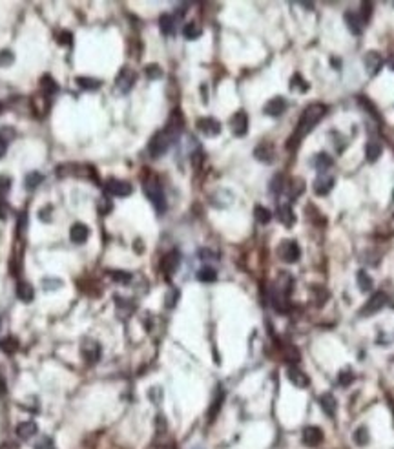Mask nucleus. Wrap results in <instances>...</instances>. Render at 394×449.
<instances>
[{
	"label": "nucleus",
	"instance_id": "obj_1",
	"mask_svg": "<svg viewBox=\"0 0 394 449\" xmlns=\"http://www.w3.org/2000/svg\"><path fill=\"white\" fill-rule=\"evenodd\" d=\"M325 113H327L325 104L314 103V104H311V106H307L303 110V113H301V119H299V123H297V128H296V131H294V135H292L290 143L297 145L307 133H311V131L314 130V126L325 117Z\"/></svg>",
	"mask_w": 394,
	"mask_h": 449
},
{
	"label": "nucleus",
	"instance_id": "obj_2",
	"mask_svg": "<svg viewBox=\"0 0 394 449\" xmlns=\"http://www.w3.org/2000/svg\"><path fill=\"white\" fill-rule=\"evenodd\" d=\"M143 190H145L146 197L152 201L153 208H155L159 214H163L166 210V197H165L163 188H161V185H159V181L155 179V177H148V179L143 183Z\"/></svg>",
	"mask_w": 394,
	"mask_h": 449
},
{
	"label": "nucleus",
	"instance_id": "obj_3",
	"mask_svg": "<svg viewBox=\"0 0 394 449\" xmlns=\"http://www.w3.org/2000/svg\"><path fill=\"white\" fill-rule=\"evenodd\" d=\"M173 139H175V137H173L172 133L166 130V128H165V130L157 131V133H155V135L150 139V143H148V152H150V155H152L153 159L161 157L163 153L168 152V148L172 146Z\"/></svg>",
	"mask_w": 394,
	"mask_h": 449
},
{
	"label": "nucleus",
	"instance_id": "obj_4",
	"mask_svg": "<svg viewBox=\"0 0 394 449\" xmlns=\"http://www.w3.org/2000/svg\"><path fill=\"white\" fill-rule=\"evenodd\" d=\"M277 256L281 257L285 263H296L297 259L301 257V249H299V245H297L296 241L287 239V241H283L281 245H279V249H277Z\"/></svg>",
	"mask_w": 394,
	"mask_h": 449
},
{
	"label": "nucleus",
	"instance_id": "obj_5",
	"mask_svg": "<svg viewBox=\"0 0 394 449\" xmlns=\"http://www.w3.org/2000/svg\"><path fill=\"white\" fill-rule=\"evenodd\" d=\"M104 188H106V192L110 193V195H113V197H128L131 193V190H133L130 183L115 179V177H110V179L106 181Z\"/></svg>",
	"mask_w": 394,
	"mask_h": 449
},
{
	"label": "nucleus",
	"instance_id": "obj_6",
	"mask_svg": "<svg viewBox=\"0 0 394 449\" xmlns=\"http://www.w3.org/2000/svg\"><path fill=\"white\" fill-rule=\"evenodd\" d=\"M81 354H83V358L86 360L88 363H95V362H99V358H101V343L91 338L83 340V343H81Z\"/></svg>",
	"mask_w": 394,
	"mask_h": 449
},
{
	"label": "nucleus",
	"instance_id": "obj_7",
	"mask_svg": "<svg viewBox=\"0 0 394 449\" xmlns=\"http://www.w3.org/2000/svg\"><path fill=\"white\" fill-rule=\"evenodd\" d=\"M195 126H197V130H199L203 135H207V137H215V135H219V133H221V123L214 117L197 119Z\"/></svg>",
	"mask_w": 394,
	"mask_h": 449
},
{
	"label": "nucleus",
	"instance_id": "obj_8",
	"mask_svg": "<svg viewBox=\"0 0 394 449\" xmlns=\"http://www.w3.org/2000/svg\"><path fill=\"white\" fill-rule=\"evenodd\" d=\"M385 303H387V296L383 294V292H374L373 296H371V299L365 303V307L360 311L361 316H371V314H376L378 311H381L383 307H385Z\"/></svg>",
	"mask_w": 394,
	"mask_h": 449
},
{
	"label": "nucleus",
	"instance_id": "obj_9",
	"mask_svg": "<svg viewBox=\"0 0 394 449\" xmlns=\"http://www.w3.org/2000/svg\"><path fill=\"white\" fill-rule=\"evenodd\" d=\"M230 126H232L234 135H237V137L247 135V131H249V115H247V111H235L232 119H230Z\"/></svg>",
	"mask_w": 394,
	"mask_h": 449
},
{
	"label": "nucleus",
	"instance_id": "obj_10",
	"mask_svg": "<svg viewBox=\"0 0 394 449\" xmlns=\"http://www.w3.org/2000/svg\"><path fill=\"white\" fill-rule=\"evenodd\" d=\"M332 187H334V175H331V173H319L318 177H316V181H314V185H312V188H314V193L316 195H327V193L331 192Z\"/></svg>",
	"mask_w": 394,
	"mask_h": 449
},
{
	"label": "nucleus",
	"instance_id": "obj_11",
	"mask_svg": "<svg viewBox=\"0 0 394 449\" xmlns=\"http://www.w3.org/2000/svg\"><path fill=\"white\" fill-rule=\"evenodd\" d=\"M254 157H256L259 163L272 165L274 159H276V150H274V145H272V143H261L259 146H256V150H254Z\"/></svg>",
	"mask_w": 394,
	"mask_h": 449
},
{
	"label": "nucleus",
	"instance_id": "obj_12",
	"mask_svg": "<svg viewBox=\"0 0 394 449\" xmlns=\"http://www.w3.org/2000/svg\"><path fill=\"white\" fill-rule=\"evenodd\" d=\"M323 442V431L316 426H309L303 429V444L309 448H318Z\"/></svg>",
	"mask_w": 394,
	"mask_h": 449
},
{
	"label": "nucleus",
	"instance_id": "obj_13",
	"mask_svg": "<svg viewBox=\"0 0 394 449\" xmlns=\"http://www.w3.org/2000/svg\"><path fill=\"white\" fill-rule=\"evenodd\" d=\"M133 83H135V73L128 68L121 69V73L117 75V81H115V84H117V90L121 91V93H128V91L131 90Z\"/></svg>",
	"mask_w": 394,
	"mask_h": 449
},
{
	"label": "nucleus",
	"instance_id": "obj_14",
	"mask_svg": "<svg viewBox=\"0 0 394 449\" xmlns=\"http://www.w3.org/2000/svg\"><path fill=\"white\" fill-rule=\"evenodd\" d=\"M285 110H287V101H285L283 97H274V99H270L269 103L265 104V108H263V111L267 113V115H270V117H279V115H283Z\"/></svg>",
	"mask_w": 394,
	"mask_h": 449
},
{
	"label": "nucleus",
	"instance_id": "obj_15",
	"mask_svg": "<svg viewBox=\"0 0 394 449\" xmlns=\"http://www.w3.org/2000/svg\"><path fill=\"white\" fill-rule=\"evenodd\" d=\"M177 267H179V252H177V250L168 252V254L161 259V269H163V272H165L166 276H172L173 272L177 270Z\"/></svg>",
	"mask_w": 394,
	"mask_h": 449
},
{
	"label": "nucleus",
	"instance_id": "obj_16",
	"mask_svg": "<svg viewBox=\"0 0 394 449\" xmlns=\"http://www.w3.org/2000/svg\"><path fill=\"white\" fill-rule=\"evenodd\" d=\"M363 63H365V68H367V71H369V75H376V73L381 69V66H383V59H381V55L378 51H369V53H365Z\"/></svg>",
	"mask_w": 394,
	"mask_h": 449
},
{
	"label": "nucleus",
	"instance_id": "obj_17",
	"mask_svg": "<svg viewBox=\"0 0 394 449\" xmlns=\"http://www.w3.org/2000/svg\"><path fill=\"white\" fill-rule=\"evenodd\" d=\"M343 19H345V24H347V28L351 29V33H354V35H361V31H363V24H365V22L361 21L360 13H354V11H347V13L343 15Z\"/></svg>",
	"mask_w": 394,
	"mask_h": 449
},
{
	"label": "nucleus",
	"instance_id": "obj_18",
	"mask_svg": "<svg viewBox=\"0 0 394 449\" xmlns=\"http://www.w3.org/2000/svg\"><path fill=\"white\" fill-rule=\"evenodd\" d=\"M287 376H289V380H290V384H294L296 387H309V384H311V380H309V376L301 371V369H297V367H289L287 369Z\"/></svg>",
	"mask_w": 394,
	"mask_h": 449
},
{
	"label": "nucleus",
	"instance_id": "obj_19",
	"mask_svg": "<svg viewBox=\"0 0 394 449\" xmlns=\"http://www.w3.org/2000/svg\"><path fill=\"white\" fill-rule=\"evenodd\" d=\"M88 235H90V228L86 227L84 223H75V225L71 227V230H69V239L75 243V245L84 243L88 239Z\"/></svg>",
	"mask_w": 394,
	"mask_h": 449
},
{
	"label": "nucleus",
	"instance_id": "obj_20",
	"mask_svg": "<svg viewBox=\"0 0 394 449\" xmlns=\"http://www.w3.org/2000/svg\"><path fill=\"white\" fill-rule=\"evenodd\" d=\"M37 433H39V428H37V424H35L33 420L21 422V424L17 426V435L21 436L22 440H29V438H33Z\"/></svg>",
	"mask_w": 394,
	"mask_h": 449
},
{
	"label": "nucleus",
	"instance_id": "obj_21",
	"mask_svg": "<svg viewBox=\"0 0 394 449\" xmlns=\"http://www.w3.org/2000/svg\"><path fill=\"white\" fill-rule=\"evenodd\" d=\"M319 406H321V411H323L327 416L336 415L338 402H336V398H334L331 393H325V394H321V396H319Z\"/></svg>",
	"mask_w": 394,
	"mask_h": 449
},
{
	"label": "nucleus",
	"instance_id": "obj_22",
	"mask_svg": "<svg viewBox=\"0 0 394 449\" xmlns=\"http://www.w3.org/2000/svg\"><path fill=\"white\" fill-rule=\"evenodd\" d=\"M277 219H279V223H283L287 228L294 227V223H296V215H294V212H292L290 205H281V207L277 208Z\"/></svg>",
	"mask_w": 394,
	"mask_h": 449
},
{
	"label": "nucleus",
	"instance_id": "obj_23",
	"mask_svg": "<svg viewBox=\"0 0 394 449\" xmlns=\"http://www.w3.org/2000/svg\"><path fill=\"white\" fill-rule=\"evenodd\" d=\"M17 296H19V299L24 301V303L33 301L35 290H33V287H31V283H28V281H19V285H17Z\"/></svg>",
	"mask_w": 394,
	"mask_h": 449
},
{
	"label": "nucleus",
	"instance_id": "obj_24",
	"mask_svg": "<svg viewBox=\"0 0 394 449\" xmlns=\"http://www.w3.org/2000/svg\"><path fill=\"white\" fill-rule=\"evenodd\" d=\"M381 152H383V148H381V145L378 143V141H369L365 146V157L369 163H376V161L380 159Z\"/></svg>",
	"mask_w": 394,
	"mask_h": 449
},
{
	"label": "nucleus",
	"instance_id": "obj_25",
	"mask_svg": "<svg viewBox=\"0 0 394 449\" xmlns=\"http://www.w3.org/2000/svg\"><path fill=\"white\" fill-rule=\"evenodd\" d=\"M312 166H314V168H316L319 173L327 172V170H329V168L332 166V157L329 155V153H325V152L318 153V155L312 159Z\"/></svg>",
	"mask_w": 394,
	"mask_h": 449
},
{
	"label": "nucleus",
	"instance_id": "obj_26",
	"mask_svg": "<svg viewBox=\"0 0 394 449\" xmlns=\"http://www.w3.org/2000/svg\"><path fill=\"white\" fill-rule=\"evenodd\" d=\"M41 91L44 95L51 97L53 93L59 91V84H57L55 79H51L49 75H42L41 77Z\"/></svg>",
	"mask_w": 394,
	"mask_h": 449
},
{
	"label": "nucleus",
	"instance_id": "obj_27",
	"mask_svg": "<svg viewBox=\"0 0 394 449\" xmlns=\"http://www.w3.org/2000/svg\"><path fill=\"white\" fill-rule=\"evenodd\" d=\"M75 83L79 84V88H83V90L95 91V90H99V88H101L103 81H99V79H93V77H77Z\"/></svg>",
	"mask_w": 394,
	"mask_h": 449
},
{
	"label": "nucleus",
	"instance_id": "obj_28",
	"mask_svg": "<svg viewBox=\"0 0 394 449\" xmlns=\"http://www.w3.org/2000/svg\"><path fill=\"white\" fill-rule=\"evenodd\" d=\"M223 400H225V391H223L221 387H219V389H217V393H215V396H214V400H212L210 411H208V418H210V422H214V418L217 416L219 409H221Z\"/></svg>",
	"mask_w": 394,
	"mask_h": 449
},
{
	"label": "nucleus",
	"instance_id": "obj_29",
	"mask_svg": "<svg viewBox=\"0 0 394 449\" xmlns=\"http://www.w3.org/2000/svg\"><path fill=\"white\" fill-rule=\"evenodd\" d=\"M159 28L163 35H172L173 29H175V21H173L172 15H161L159 19Z\"/></svg>",
	"mask_w": 394,
	"mask_h": 449
},
{
	"label": "nucleus",
	"instance_id": "obj_30",
	"mask_svg": "<svg viewBox=\"0 0 394 449\" xmlns=\"http://www.w3.org/2000/svg\"><path fill=\"white\" fill-rule=\"evenodd\" d=\"M42 181H44V175L41 172H29L24 177V187L28 188V190H35L37 187H41Z\"/></svg>",
	"mask_w": 394,
	"mask_h": 449
},
{
	"label": "nucleus",
	"instance_id": "obj_31",
	"mask_svg": "<svg viewBox=\"0 0 394 449\" xmlns=\"http://www.w3.org/2000/svg\"><path fill=\"white\" fill-rule=\"evenodd\" d=\"M309 88H311V84L305 81L303 77L299 75V73H296V75L290 79V90L292 91H299V93H305V91H309Z\"/></svg>",
	"mask_w": 394,
	"mask_h": 449
},
{
	"label": "nucleus",
	"instance_id": "obj_32",
	"mask_svg": "<svg viewBox=\"0 0 394 449\" xmlns=\"http://www.w3.org/2000/svg\"><path fill=\"white\" fill-rule=\"evenodd\" d=\"M356 281H358V287H360L361 292H367V290H371V289H373V285H374L373 278L369 276L365 270H360V272H358V276H356Z\"/></svg>",
	"mask_w": 394,
	"mask_h": 449
},
{
	"label": "nucleus",
	"instance_id": "obj_33",
	"mask_svg": "<svg viewBox=\"0 0 394 449\" xmlns=\"http://www.w3.org/2000/svg\"><path fill=\"white\" fill-rule=\"evenodd\" d=\"M201 33H203V29H201L195 22L187 24L185 29H183V35H185V39H188V41H195V39H199Z\"/></svg>",
	"mask_w": 394,
	"mask_h": 449
},
{
	"label": "nucleus",
	"instance_id": "obj_34",
	"mask_svg": "<svg viewBox=\"0 0 394 449\" xmlns=\"http://www.w3.org/2000/svg\"><path fill=\"white\" fill-rule=\"evenodd\" d=\"M254 215H256V219L261 225H267V223H270V219H272V212H270L269 208L261 207V205H257L256 208H254Z\"/></svg>",
	"mask_w": 394,
	"mask_h": 449
},
{
	"label": "nucleus",
	"instance_id": "obj_35",
	"mask_svg": "<svg viewBox=\"0 0 394 449\" xmlns=\"http://www.w3.org/2000/svg\"><path fill=\"white\" fill-rule=\"evenodd\" d=\"M197 279H199V281H203V283H212V281H215V279H217V274H215L214 269H210V267H205V269H201L199 272H197Z\"/></svg>",
	"mask_w": 394,
	"mask_h": 449
},
{
	"label": "nucleus",
	"instance_id": "obj_36",
	"mask_svg": "<svg viewBox=\"0 0 394 449\" xmlns=\"http://www.w3.org/2000/svg\"><path fill=\"white\" fill-rule=\"evenodd\" d=\"M353 438H354V442L358 444V446H367L369 444V429L367 428H358L356 431H354V435H353Z\"/></svg>",
	"mask_w": 394,
	"mask_h": 449
},
{
	"label": "nucleus",
	"instance_id": "obj_37",
	"mask_svg": "<svg viewBox=\"0 0 394 449\" xmlns=\"http://www.w3.org/2000/svg\"><path fill=\"white\" fill-rule=\"evenodd\" d=\"M110 278L113 279V281H117V283H130L131 281V274L130 272H126V270H110Z\"/></svg>",
	"mask_w": 394,
	"mask_h": 449
},
{
	"label": "nucleus",
	"instance_id": "obj_38",
	"mask_svg": "<svg viewBox=\"0 0 394 449\" xmlns=\"http://www.w3.org/2000/svg\"><path fill=\"white\" fill-rule=\"evenodd\" d=\"M179 296L181 292L179 289H170L168 292H166V298H165V303L168 309H173L175 305H177V301H179Z\"/></svg>",
	"mask_w": 394,
	"mask_h": 449
},
{
	"label": "nucleus",
	"instance_id": "obj_39",
	"mask_svg": "<svg viewBox=\"0 0 394 449\" xmlns=\"http://www.w3.org/2000/svg\"><path fill=\"white\" fill-rule=\"evenodd\" d=\"M145 73L148 79H152V81H157V79H161L163 77V69H161L159 64H148L145 68Z\"/></svg>",
	"mask_w": 394,
	"mask_h": 449
},
{
	"label": "nucleus",
	"instance_id": "obj_40",
	"mask_svg": "<svg viewBox=\"0 0 394 449\" xmlns=\"http://www.w3.org/2000/svg\"><path fill=\"white\" fill-rule=\"evenodd\" d=\"M354 382V373L351 371V369H343L341 373L338 374V384L341 387H347V385H351Z\"/></svg>",
	"mask_w": 394,
	"mask_h": 449
},
{
	"label": "nucleus",
	"instance_id": "obj_41",
	"mask_svg": "<svg viewBox=\"0 0 394 449\" xmlns=\"http://www.w3.org/2000/svg\"><path fill=\"white\" fill-rule=\"evenodd\" d=\"M15 63V55L11 49H2L0 51V66L2 68H7V66H11V64Z\"/></svg>",
	"mask_w": 394,
	"mask_h": 449
},
{
	"label": "nucleus",
	"instance_id": "obj_42",
	"mask_svg": "<svg viewBox=\"0 0 394 449\" xmlns=\"http://www.w3.org/2000/svg\"><path fill=\"white\" fill-rule=\"evenodd\" d=\"M303 190H305V181L296 177L290 183V197H297L299 193H303Z\"/></svg>",
	"mask_w": 394,
	"mask_h": 449
},
{
	"label": "nucleus",
	"instance_id": "obj_43",
	"mask_svg": "<svg viewBox=\"0 0 394 449\" xmlns=\"http://www.w3.org/2000/svg\"><path fill=\"white\" fill-rule=\"evenodd\" d=\"M283 187H285V177H283V175H279V173H277L276 177L270 181V192H272V193L281 192V190H283Z\"/></svg>",
	"mask_w": 394,
	"mask_h": 449
},
{
	"label": "nucleus",
	"instance_id": "obj_44",
	"mask_svg": "<svg viewBox=\"0 0 394 449\" xmlns=\"http://www.w3.org/2000/svg\"><path fill=\"white\" fill-rule=\"evenodd\" d=\"M42 285H44V289L46 290H57L62 287V281H61L59 278H46V279L42 281Z\"/></svg>",
	"mask_w": 394,
	"mask_h": 449
},
{
	"label": "nucleus",
	"instance_id": "obj_45",
	"mask_svg": "<svg viewBox=\"0 0 394 449\" xmlns=\"http://www.w3.org/2000/svg\"><path fill=\"white\" fill-rule=\"evenodd\" d=\"M57 41H59L61 46H71L73 44V35L69 33V31H59Z\"/></svg>",
	"mask_w": 394,
	"mask_h": 449
},
{
	"label": "nucleus",
	"instance_id": "obj_46",
	"mask_svg": "<svg viewBox=\"0 0 394 449\" xmlns=\"http://www.w3.org/2000/svg\"><path fill=\"white\" fill-rule=\"evenodd\" d=\"M0 345H2V349H4L6 353H15V351H17V347H19V343H17V340L9 336V338L4 340Z\"/></svg>",
	"mask_w": 394,
	"mask_h": 449
},
{
	"label": "nucleus",
	"instance_id": "obj_47",
	"mask_svg": "<svg viewBox=\"0 0 394 449\" xmlns=\"http://www.w3.org/2000/svg\"><path fill=\"white\" fill-rule=\"evenodd\" d=\"M35 449H55V444L49 436H41V440L35 444Z\"/></svg>",
	"mask_w": 394,
	"mask_h": 449
},
{
	"label": "nucleus",
	"instance_id": "obj_48",
	"mask_svg": "<svg viewBox=\"0 0 394 449\" xmlns=\"http://www.w3.org/2000/svg\"><path fill=\"white\" fill-rule=\"evenodd\" d=\"M371 15H373V4H371V2H363V4H361V13H360L361 21L369 22Z\"/></svg>",
	"mask_w": 394,
	"mask_h": 449
},
{
	"label": "nucleus",
	"instance_id": "obj_49",
	"mask_svg": "<svg viewBox=\"0 0 394 449\" xmlns=\"http://www.w3.org/2000/svg\"><path fill=\"white\" fill-rule=\"evenodd\" d=\"M11 188V179L7 175H0V195H6Z\"/></svg>",
	"mask_w": 394,
	"mask_h": 449
},
{
	"label": "nucleus",
	"instance_id": "obj_50",
	"mask_svg": "<svg viewBox=\"0 0 394 449\" xmlns=\"http://www.w3.org/2000/svg\"><path fill=\"white\" fill-rule=\"evenodd\" d=\"M9 215H11V208H9V205H7L4 199H0V219H2V221H6Z\"/></svg>",
	"mask_w": 394,
	"mask_h": 449
},
{
	"label": "nucleus",
	"instance_id": "obj_51",
	"mask_svg": "<svg viewBox=\"0 0 394 449\" xmlns=\"http://www.w3.org/2000/svg\"><path fill=\"white\" fill-rule=\"evenodd\" d=\"M99 210H101L103 214H108V212L111 210V203H110V199H108L106 195L99 199Z\"/></svg>",
	"mask_w": 394,
	"mask_h": 449
},
{
	"label": "nucleus",
	"instance_id": "obj_52",
	"mask_svg": "<svg viewBox=\"0 0 394 449\" xmlns=\"http://www.w3.org/2000/svg\"><path fill=\"white\" fill-rule=\"evenodd\" d=\"M49 214H51V207H46L42 208V210H39V219H42V221H51V217H49Z\"/></svg>",
	"mask_w": 394,
	"mask_h": 449
},
{
	"label": "nucleus",
	"instance_id": "obj_53",
	"mask_svg": "<svg viewBox=\"0 0 394 449\" xmlns=\"http://www.w3.org/2000/svg\"><path fill=\"white\" fill-rule=\"evenodd\" d=\"M155 426H157V431H165L166 429V422H165V416H157L155 418Z\"/></svg>",
	"mask_w": 394,
	"mask_h": 449
},
{
	"label": "nucleus",
	"instance_id": "obj_54",
	"mask_svg": "<svg viewBox=\"0 0 394 449\" xmlns=\"http://www.w3.org/2000/svg\"><path fill=\"white\" fill-rule=\"evenodd\" d=\"M7 152V141L0 135V157H4V153Z\"/></svg>",
	"mask_w": 394,
	"mask_h": 449
},
{
	"label": "nucleus",
	"instance_id": "obj_55",
	"mask_svg": "<svg viewBox=\"0 0 394 449\" xmlns=\"http://www.w3.org/2000/svg\"><path fill=\"white\" fill-rule=\"evenodd\" d=\"M297 358H299L297 351L296 349H290V353H289V360H290V362H297Z\"/></svg>",
	"mask_w": 394,
	"mask_h": 449
},
{
	"label": "nucleus",
	"instance_id": "obj_56",
	"mask_svg": "<svg viewBox=\"0 0 394 449\" xmlns=\"http://www.w3.org/2000/svg\"><path fill=\"white\" fill-rule=\"evenodd\" d=\"M6 393V385H4V380H2V376H0V394Z\"/></svg>",
	"mask_w": 394,
	"mask_h": 449
},
{
	"label": "nucleus",
	"instance_id": "obj_57",
	"mask_svg": "<svg viewBox=\"0 0 394 449\" xmlns=\"http://www.w3.org/2000/svg\"><path fill=\"white\" fill-rule=\"evenodd\" d=\"M389 68H391V69L394 71V55L391 57V59H389Z\"/></svg>",
	"mask_w": 394,
	"mask_h": 449
},
{
	"label": "nucleus",
	"instance_id": "obj_58",
	"mask_svg": "<svg viewBox=\"0 0 394 449\" xmlns=\"http://www.w3.org/2000/svg\"><path fill=\"white\" fill-rule=\"evenodd\" d=\"M157 449H173V446H159Z\"/></svg>",
	"mask_w": 394,
	"mask_h": 449
},
{
	"label": "nucleus",
	"instance_id": "obj_59",
	"mask_svg": "<svg viewBox=\"0 0 394 449\" xmlns=\"http://www.w3.org/2000/svg\"><path fill=\"white\" fill-rule=\"evenodd\" d=\"M0 111H2V104H0Z\"/></svg>",
	"mask_w": 394,
	"mask_h": 449
}]
</instances>
